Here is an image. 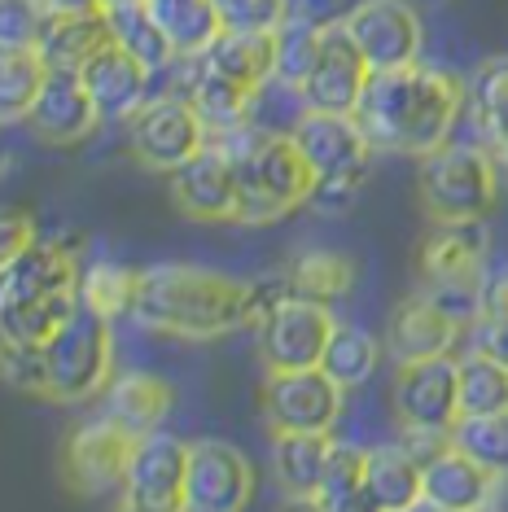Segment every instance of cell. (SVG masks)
Instances as JSON below:
<instances>
[{
    "mask_svg": "<svg viewBox=\"0 0 508 512\" xmlns=\"http://www.w3.org/2000/svg\"><path fill=\"white\" fill-rule=\"evenodd\" d=\"M285 294H290V285L268 289V285L233 281V276L211 272V267L158 263L136 272L132 320L141 329H154L167 337L211 342V337L259 324L272 302H281Z\"/></svg>",
    "mask_w": 508,
    "mask_h": 512,
    "instance_id": "obj_1",
    "label": "cell"
},
{
    "mask_svg": "<svg viewBox=\"0 0 508 512\" xmlns=\"http://www.w3.org/2000/svg\"><path fill=\"white\" fill-rule=\"evenodd\" d=\"M469 101V84L438 66H403V71L368 75V88L355 106L364 136L381 154L425 158L452 141Z\"/></svg>",
    "mask_w": 508,
    "mask_h": 512,
    "instance_id": "obj_2",
    "label": "cell"
},
{
    "mask_svg": "<svg viewBox=\"0 0 508 512\" xmlns=\"http://www.w3.org/2000/svg\"><path fill=\"white\" fill-rule=\"evenodd\" d=\"M215 145L228 149L237 167V224L259 228V224H276L290 211L311 202L316 176H311L307 158L298 154L294 136H276V132H259V127L241 123L224 136H211Z\"/></svg>",
    "mask_w": 508,
    "mask_h": 512,
    "instance_id": "obj_3",
    "label": "cell"
},
{
    "mask_svg": "<svg viewBox=\"0 0 508 512\" xmlns=\"http://www.w3.org/2000/svg\"><path fill=\"white\" fill-rule=\"evenodd\" d=\"M417 189L434 224H478L500 202V158L487 145L447 141L421 158Z\"/></svg>",
    "mask_w": 508,
    "mask_h": 512,
    "instance_id": "obj_4",
    "label": "cell"
},
{
    "mask_svg": "<svg viewBox=\"0 0 508 512\" xmlns=\"http://www.w3.org/2000/svg\"><path fill=\"white\" fill-rule=\"evenodd\" d=\"M294 145L307 158L316 189H311V206L320 211H342L355 202L368 171V158L377 154L373 141L364 136V127L355 114H325L307 110L303 123L294 127Z\"/></svg>",
    "mask_w": 508,
    "mask_h": 512,
    "instance_id": "obj_5",
    "label": "cell"
},
{
    "mask_svg": "<svg viewBox=\"0 0 508 512\" xmlns=\"http://www.w3.org/2000/svg\"><path fill=\"white\" fill-rule=\"evenodd\" d=\"M110 316L88 307L79 298L75 316L53 333L49 342V399L57 403H84L110 381Z\"/></svg>",
    "mask_w": 508,
    "mask_h": 512,
    "instance_id": "obj_6",
    "label": "cell"
},
{
    "mask_svg": "<svg viewBox=\"0 0 508 512\" xmlns=\"http://www.w3.org/2000/svg\"><path fill=\"white\" fill-rule=\"evenodd\" d=\"M206 141H211V132L198 119L193 101L180 97V92H154L136 110V119L127 123V149L136 154L141 167L163 171V176L184 167L193 154H202Z\"/></svg>",
    "mask_w": 508,
    "mask_h": 512,
    "instance_id": "obj_7",
    "label": "cell"
},
{
    "mask_svg": "<svg viewBox=\"0 0 508 512\" xmlns=\"http://www.w3.org/2000/svg\"><path fill=\"white\" fill-rule=\"evenodd\" d=\"M390 403H395V416L408 434L447 438L460 421V355L399 364Z\"/></svg>",
    "mask_w": 508,
    "mask_h": 512,
    "instance_id": "obj_8",
    "label": "cell"
},
{
    "mask_svg": "<svg viewBox=\"0 0 508 512\" xmlns=\"http://www.w3.org/2000/svg\"><path fill=\"white\" fill-rule=\"evenodd\" d=\"M254 329H259V359L268 364V372H298L320 368L338 320L329 316V302L285 294L281 302H272L268 316Z\"/></svg>",
    "mask_w": 508,
    "mask_h": 512,
    "instance_id": "obj_9",
    "label": "cell"
},
{
    "mask_svg": "<svg viewBox=\"0 0 508 512\" xmlns=\"http://www.w3.org/2000/svg\"><path fill=\"white\" fill-rule=\"evenodd\" d=\"M342 386L325 368L268 372L263 381V421L272 434H333L342 416Z\"/></svg>",
    "mask_w": 508,
    "mask_h": 512,
    "instance_id": "obj_10",
    "label": "cell"
},
{
    "mask_svg": "<svg viewBox=\"0 0 508 512\" xmlns=\"http://www.w3.org/2000/svg\"><path fill=\"white\" fill-rule=\"evenodd\" d=\"M351 40L360 44L368 71H403V66L421 62L425 27L412 0H351L342 14Z\"/></svg>",
    "mask_w": 508,
    "mask_h": 512,
    "instance_id": "obj_11",
    "label": "cell"
},
{
    "mask_svg": "<svg viewBox=\"0 0 508 512\" xmlns=\"http://www.w3.org/2000/svg\"><path fill=\"white\" fill-rule=\"evenodd\" d=\"M184 473H189V442L154 429L136 438L119 495L145 512H184Z\"/></svg>",
    "mask_w": 508,
    "mask_h": 512,
    "instance_id": "obj_12",
    "label": "cell"
},
{
    "mask_svg": "<svg viewBox=\"0 0 508 512\" xmlns=\"http://www.w3.org/2000/svg\"><path fill=\"white\" fill-rule=\"evenodd\" d=\"M368 62L360 53V44L351 40L342 18H329L320 31V53L311 62V71L303 79V101L307 110H325V114H355L364 88H368Z\"/></svg>",
    "mask_w": 508,
    "mask_h": 512,
    "instance_id": "obj_13",
    "label": "cell"
},
{
    "mask_svg": "<svg viewBox=\"0 0 508 512\" xmlns=\"http://www.w3.org/2000/svg\"><path fill=\"white\" fill-rule=\"evenodd\" d=\"M250 495H254V473L237 447L215 438L189 442L184 512H246Z\"/></svg>",
    "mask_w": 508,
    "mask_h": 512,
    "instance_id": "obj_14",
    "label": "cell"
},
{
    "mask_svg": "<svg viewBox=\"0 0 508 512\" xmlns=\"http://www.w3.org/2000/svg\"><path fill=\"white\" fill-rule=\"evenodd\" d=\"M136 438L123 425H114L110 416L92 425H79L62 447V482L75 495H106L123 491V473L127 456H132Z\"/></svg>",
    "mask_w": 508,
    "mask_h": 512,
    "instance_id": "obj_15",
    "label": "cell"
},
{
    "mask_svg": "<svg viewBox=\"0 0 508 512\" xmlns=\"http://www.w3.org/2000/svg\"><path fill=\"white\" fill-rule=\"evenodd\" d=\"M171 202L198 224H237V167L224 145L206 141L202 154H193L184 167L171 171Z\"/></svg>",
    "mask_w": 508,
    "mask_h": 512,
    "instance_id": "obj_16",
    "label": "cell"
},
{
    "mask_svg": "<svg viewBox=\"0 0 508 512\" xmlns=\"http://www.w3.org/2000/svg\"><path fill=\"white\" fill-rule=\"evenodd\" d=\"M482 259H487L482 219L478 224H434L417 250L421 289H430V294H438V289H478Z\"/></svg>",
    "mask_w": 508,
    "mask_h": 512,
    "instance_id": "obj_17",
    "label": "cell"
},
{
    "mask_svg": "<svg viewBox=\"0 0 508 512\" xmlns=\"http://www.w3.org/2000/svg\"><path fill=\"white\" fill-rule=\"evenodd\" d=\"M79 75H84V88L101 123H132L136 110L154 97V71L136 62L132 53H123L114 40L101 53H92Z\"/></svg>",
    "mask_w": 508,
    "mask_h": 512,
    "instance_id": "obj_18",
    "label": "cell"
},
{
    "mask_svg": "<svg viewBox=\"0 0 508 512\" xmlns=\"http://www.w3.org/2000/svg\"><path fill=\"white\" fill-rule=\"evenodd\" d=\"M79 281L84 276H79L71 250L36 237L14 259H0V307H22V302H40L53 294H75Z\"/></svg>",
    "mask_w": 508,
    "mask_h": 512,
    "instance_id": "obj_19",
    "label": "cell"
},
{
    "mask_svg": "<svg viewBox=\"0 0 508 512\" xmlns=\"http://www.w3.org/2000/svg\"><path fill=\"white\" fill-rule=\"evenodd\" d=\"M27 127L44 145H84L101 127V114L84 88V75L79 71H49L36 106L27 114Z\"/></svg>",
    "mask_w": 508,
    "mask_h": 512,
    "instance_id": "obj_20",
    "label": "cell"
},
{
    "mask_svg": "<svg viewBox=\"0 0 508 512\" xmlns=\"http://www.w3.org/2000/svg\"><path fill=\"white\" fill-rule=\"evenodd\" d=\"M460 324L452 311H443L438 302L425 294H412L390 320V355L399 364H417V359H434V355H452L456 351V337Z\"/></svg>",
    "mask_w": 508,
    "mask_h": 512,
    "instance_id": "obj_21",
    "label": "cell"
},
{
    "mask_svg": "<svg viewBox=\"0 0 508 512\" xmlns=\"http://www.w3.org/2000/svg\"><path fill=\"white\" fill-rule=\"evenodd\" d=\"M421 482H425V499L447 512L482 508L495 491V477L482 464H473L460 447H452V442H443L421 460Z\"/></svg>",
    "mask_w": 508,
    "mask_h": 512,
    "instance_id": "obj_22",
    "label": "cell"
},
{
    "mask_svg": "<svg viewBox=\"0 0 508 512\" xmlns=\"http://www.w3.org/2000/svg\"><path fill=\"white\" fill-rule=\"evenodd\" d=\"M364 482L381 512H412L425 499L421 482V456L408 442H386V447H368Z\"/></svg>",
    "mask_w": 508,
    "mask_h": 512,
    "instance_id": "obj_23",
    "label": "cell"
},
{
    "mask_svg": "<svg viewBox=\"0 0 508 512\" xmlns=\"http://www.w3.org/2000/svg\"><path fill=\"white\" fill-rule=\"evenodd\" d=\"M198 57L211 71L254 92L276 75V31H219L211 49Z\"/></svg>",
    "mask_w": 508,
    "mask_h": 512,
    "instance_id": "obj_24",
    "label": "cell"
},
{
    "mask_svg": "<svg viewBox=\"0 0 508 512\" xmlns=\"http://www.w3.org/2000/svg\"><path fill=\"white\" fill-rule=\"evenodd\" d=\"M110 44L106 9L101 14H49L40 31V57L49 62V71H84L92 53H101Z\"/></svg>",
    "mask_w": 508,
    "mask_h": 512,
    "instance_id": "obj_25",
    "label": "cell"
},
{
    "mask_svg": "<svg viewBox=\"0 0 508 512\" xmlns=\"http://www.w3.org/2000/svg\"><path fill=\"white\" fill-rule=\"evenodd\" d=\"M106 27H110V40L119 44L123 53H132L136 62H145L154 75L167 71L180 57L145 0H106Z\"/></svg>",
    "mask_w": 508,
    "mask_h": 512,
    "instance_id": "obj_26",
    "label": "cell"
},
{
    "mask_svg": "<svg viewBox=\"0 0 508 512\" xmlns=\"http://www.w3.org/2000/svg\"><path fill=\"white\" fill-rule=\"evenodd\" d=\"M478 141L500 162H508V57H487L469 79L465 101Z\"/></svg>",
    "mask_w": 508,
    "mask_h": 512,
    "instance_id": "obj_27",
    "label": "cell"
},
{
    "mask_svg": "<svg viewBox=\"0 0 508 512\" xmlns=\"http://www.w3.org/2000/svg\"><path fill=\"white\" fill-rule=\"evenodd\" d=\"M333 456V434H276L272 438V469L285 495L316 499Z\"/></svg>",
    "mask_w": 508,
    "mask_h": 512,
    "instance_id": "obj_28",
    "label": "cell"
},
{
    "mask_svg": "<svg viewBox=\"0 0 508 512\" xmlns=\"http://www.w3.org/2000/svg\"><path fill=\"white\" fill-rule=\"evenodd\" d=\"M171 412V386L149 372H127L110 386V399H106V416L114 425H123L132 438H145L154 429H163Z\"/></svg>",
    "mask_w": 508,
    "mask_h": 512,
    "instance_id": "obj_29",
    "label": "cell"
},
{
    "mask_svg": "<svg viewBox=\"0 0 508 512\" xmlns=\"http://www.w3.org/2000/svg\"><path fill=\"white\" fill-rule=\"evenodd\" d=\"M154 9L158 27L167 31L171 49L180 57H198L215 44V36L224 31V22L215 14V0H145Z\"/></svg>",
    "mask_w": 508,
    "mask_h": 512,
    "instance_id": "obj_30",
    "label": "cell"
},
{
    "mask_svg": "<svg viewBox=\"0 0 508 512\" xmlns=\"http://www.w3.org/2000/svg\"><path fill=\"white\" fill-rule=\"evenodd\" d=\"M285 285L298 298L311 302H338L342 294H351L355 285V263L338 250H307L298 254L294 267L285 272Z\"/></svg>",
    "mask_w": 508,
    "mask_h": 512,
    "instance_id": "obj_31",
    "label": "cell"
},
{
    "mask_svg": "<svg viewBox=\"0 0 508 512\" xmlns=\"http://www.w3.org/2000/svg\"><path fill=\"white\" fill-rule=\"evenodd\" d=\"M44 79H49V62L40 49H5L0 53V114L9 123H27Z\"/></svg>",
    "mask_w": 508,
    "mask_h": 512,
    "instance_id": "obj_32",
    "label": "cell"
},
{
    "mask_svg": "<svg viewBox=\"0 0 508 512\" xmlns=\"http://www.w3.org/2000/svg\"><path fill=\"white\" fill-rule=\"evenodd\" d=\"M377 359H381V346H377L373 333L360 329V324H338L329 337V346H325L320 368H325L342 390H355L377 372Z\"/></svg>",
    "mask_w": 508,
    "mask_h": 512,
    "instance_id": "obj_33",
    "label": "cell"
},
{
    "mask_svg": "<svg viewBox=\"0 0 508 512\" xmlns=\"http://www.w3.org/2000/svg\"><path fill=\"white\" fill-rule=\"evenodd\" d=\"M75 307H79V289H75V294L40 298V302H22V307H0V329H5V342L49 346L53 333L75 316Z\"/></svg>",
    "mask_w": 508,
    "mask_h": 512,
    "instance_id": "obj_34",
    "label": "cell"
},
{
    "mask_svg": "<svg viewBox=\"0 0 508 512\" xmlns=\"http://www.w3.org/2000/svg\"><path fill=\"white\" fill-rule=\"evenodd\" d=\"M452 447H460L473 464H482L495 482L508 477V412H491V416H460L447 434Z\"/></svg>",
    "mask_w": 508,
    "mask_h": 512,
    "instance_id": "obj_35",
    "label": "cell"
},
{
    "mask_svg": "<svg viewBox=\"0 0 508 512\" xmlns=\"http://www.w3.org/2000/svg\"><path fill=\"white\" fill-rule=\"evenodd\" d=\"M491 412H508V368L482 351L460 355V416Z\"/></svg>",
    "mask_w": 508,
    "mask_h": 512,
    "instance_id": "obj_36",
    "label": "cell"
},
{
    "mask_svg": "<svg viewBox=\"0 0 508 512\" xmlns=\"http://www.w3.org/2000/svg\"><path fill=\"white\" fill-rule=\"evenodd\" d=\"M320 31H325V22L320 18L290 14V22L276 31V79L303 88L311 62H316V53H320Z\"/></svg>",
    "mask_w": 508,
    "mask_h": 512,
    "instance_id": "obj_37",
    "label": "cell"
},
{
    "mask_svg": "<svg viewBox=\"0 0 508 512\" xmlns=\"http://www.w3.org/2000/svg\"><path fill=\"white\" fill-rule=\"evenodd\" d=\"M79 298L88 307H97L101 316H132V298H136V272L119 263H92L79 281Z\"/></svg>",
    "mask_w": 508,
    "mask_h": 512,
    "instance_id": "obj_38",
    "label": "cell"
},
{
    "mask_svg": "<svg viewBox=\"0 0 508 512\" xmlns=\"http://www.w3.org/2000/svg\"><path fill=\"white\" fill-rule=\"evenodd\" d=\"M224 31H281L294 14V0H215Z\"/></svg>",
    "mask_w": 508,
    "mask_h": 512,
    "instance_id": "obj_39",
    "label": "cell"
},
{
    "mask_svg": "<svg viewBox=\"0 0 508 512\" xmlns=\"http://www.w3.org/2000/svg\"><path fill=\"white\" fill-rule=\"evenodd\" d=\"M5 381L22 394L49 399V346L5 342Z\"/></svg>",
    "mask_w": 508,
    "mask_h": 512,
    "instance_id": "obj_40",
    "label": "cell"
},
{
    "mask_svg": "<svg viewBox=\"0 0 508 512\" xmlns=\"http://www.w3.org/2000/svg\"><path fill=\"white\" fill-rule=\"evenodd\" d=\"M49 9L40 0H0V44L5 49H36Z\"/></svg>",
    "mask_w": 508,
    "mask_h": 512,
    "instance_id": "obj_41",
    "label": "cell"
},
{
    "mask_svg": "<svg viewBox=\"0 0 508 512\" xmlns=\"http://www.w3.org/2000/svg\"><path fill=\"white\" fill-rule=\"evenodd\" d=\"M364 464H368V451L355 447V442H338L333 438V456H329V469H325V482H320V495H338V491H351V486L364 482Z\"/></svg>",
    "mask_w": 508,
    "mask_h": 512,
    "instance_id": "obj_42",
    "label": "cell"
},
{
    "mask_svg": "<svg viewBox=\"0 0 508 512\" xmlns=\"http://www.w3.org/2000/svg\"><path fill=\"white\" fill-rule=\"evenodd\" d=\"M469 329H473V351L491 355L495 364L508 368V316H482Z\"/></svg>",
    "mask_w": 508,
    "mask_h": 512,
    "instance_id": "obj_43",
    "label": "cell"
},
{
    "mask_svg": "<svg viewBox=\"0 0 508 512\" xmlns=\"http://www.w3.org/2000/svg\"><path fill=\"white\" fill-rule=\"evenodd\" d=\"M478 307H482V316H508V267H495V272L482 276Z\"/></svg>",
    "mask_w": 508,
    "mask_h": 512,
    "instance_id": "obj_44",
    "label": "cell"
},
{
    "mask_svg": "<svg viewBox=\"0 0 508 512\" xmlns=\"http://www.w3.org/2000/svg\"><path fill=\"white\" fill-rule=\"evenodd\" d=\"M31 241H36V224H31V215L9 211L5 215V228H0V259H14V254L27 250Z\"/></svg>",
    "mask_w": 508,
    "mask_h": 512,
    "instance_id": "obj_45",
    "label": "cell"
},
{
    "mask_svg": "<svg viewBox=\"0 0 508 512\" xmlns=\"http://www.w3.org/2000/svg\"><path fill=\"white\" fill-rule=\"evenodd\" d=\"M316 504H320V512H381L373 491H368V482L351 486V491H338V495H320Z\"/></svg>",
    "mask_w": 508,
    "mask_h": 512,
    "instance_id": "obj_46",
    "label": "cell"
},
{
    "mask_svg": "<svg viewBox=\"0 0 508 512\" xmlns=\"http://www.w3.org/2000/svg\"><path fill=\"white\" fill-rule=\"evenodd\" d=\"M49 14H101L106 0H40Z\"/></svg>",
    "mask_w": 508,
    "mask_h": 512,
    "instance_id": "obj_47",
    "label": "cell"
},
{
    "mask_svg": "<svg viewBox=\"0 0 508 512\" xmlns=\"http://www.w3.org/2000/svg\"><path fill=\"white\" fill-rule=\"evenodd\" d=\"M285 512H320V504H316V499H294L290 495V508H285Z\"/></svg>",
    "mask_w": 508,
    "mask_h": 512,
    "instance_id": "obj_48",
    "label": "cell"
},
{
    "mask_svg": "<svg viewBox=\"0 0 508 512\" xmlns=\"http://www.w3.org/2000/svg\"><path fill=\"white\" fill-rule=\"evenodd\" d=\"M114 512H145V508H136V504H127V499H123V504L114 508Z\"/></svg>",
    "mask_w": 508,
    "mask_h": 512,
    "instance_id": "obj_49",
    "label": "cell"
},
{
    "mask_svg": "<svg viewBox=\"0 0 508 512\" xmlns=\"http://www.w3.org/2000/svg\"><path fill=\"white\" fill-rule=\"evenodd\" d=\"M469 512H495V508H487V504H482V508H469Z\"/></svg>",
    "mask_w": 508,
    "mask_h": 512,
    "instance_id": "obj_50",
    "label": "cell"
}]
</instances>
